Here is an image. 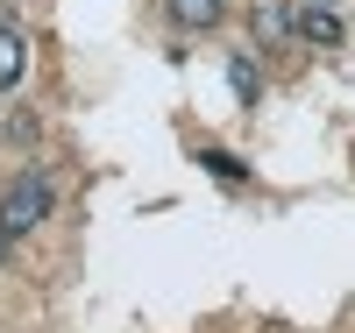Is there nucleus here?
<instances>
[{"instance_id": "f257e3e1", "label": "nucleus", "mask_w": 355, "mask_h": 333, "mask_svg": "<svg viewBox=\"0 0 355 333\" xmlns=\"http://www.w3.org/2000/svg\"><path fill=\"white\" fill-rule=\"evenodd\" d=\"M36 220H50V177L43 170H21L15 185H8V199H0V234H28Z\"/></svg>"}, {"instance_id": "20e7f679", "label": "nucleus", "mask_w": 355, "mask_h": 333, "mask_svg": "<svg viewBox=\"0 0 355 333\" xmlns=\"http://www.w3.org/2000/svg\"><path fill=\"white\" fill-rule=\"evenodd\" d=\"M164 8H171V21H178V28H214L227 0H164Z\"/></svg>"}, {"instance_id": "39448f33", "label": "nucleus", "mask_w": 355, "mask_h": 333, "mask_svg": "<svg viewBox=\"0 0 355 333\" xmlns=\"http://www.w3.org/2000/svg\"><path fill=\"white\" fill-rule=\"evenodd\" d=\"M199 163L220 177V185H249V163L242 156H227V149H199Z\"/></svg>"}, {"instance_id": "7ed1b4c3", "label": "nucleus", "mask_w": 355, "mask_h": 333, "mask_svg": "<svg viewBox=\"0 0 355 333\" xmlns=\"http://www.w3.org/2000/svg\"><path fill=\"white\" fill-rule=\"evenodd\" d=\"M291 28H299L306 43H341V15H334V8H313V0L291 15Z\"/></svg>"}, {"instance_id": "423d86ee", "label": "nucleus", "mask_w": 355, "mask_h": 333, "mask_svg": "<svg viewBox=\"0 0 355 333\" xmlns=\"http://www.w3.org/2000/svg\"><path fill=\"white\" fill-rule=\"evenodd\" d=\"M227 78H234V93H242V107H256V100H263V78H256V64H249V57H234V64H227Z\"/></svg>"}, {"instance_id": "f03ea898", "label": "nucleus", "mask_w": 355, "mask_h": 333, "mask_svg": "<svg viewBox=\"0 0 355 333\" xmlns=\"http://www.w3.org/2000/svg\"><path fill=\"white\" fill-rule=\"evenodd\" d=\"M21 71H28V36L8 21V28H0V93H15Z\"/></svg>"}, {"instance_id": "0eeeda50", "label": "nucleus", "mask_w": 355, "mask_h": 333, "mask_svg": "<svg viewBox=\"0 0 355 333\" xmlns=\"http://www.w3.org/2000/svg\"><path fill=\"white\" fill-rule=\"evenodd\" d=\"M284 28H291V15L277 8V0H263V8H256V36H263V43H277Z\"/></svg>"}, {"instance_id": "1a4fd4ad", "label": "nucleus", "mask_w": 355, "mask_h": 333, "mask_svg": "<svg viewBox=\"0 0 355 333\" xmlns=\"http://www.w3.org/2000/svg\"><path fill=\"white\" fill-rule=\"evenodd\" d=\"M313 8H327V0H313Z\"/></svg>"}, {"instance_id": "6e6552de", "label": "nucleus", "mask_w": 355, "mask_h": 333, "mask_svg": "<svg viewBox=\"0 0 355 333\" xmlns=\"http://www.w3.org/2000/svg\"><path fill=\"white\" fill-rule=\"evenodd\" d=\"M8 249H15V241H8V234H0V262H8Z\"/></svg>"}]
</instances>
